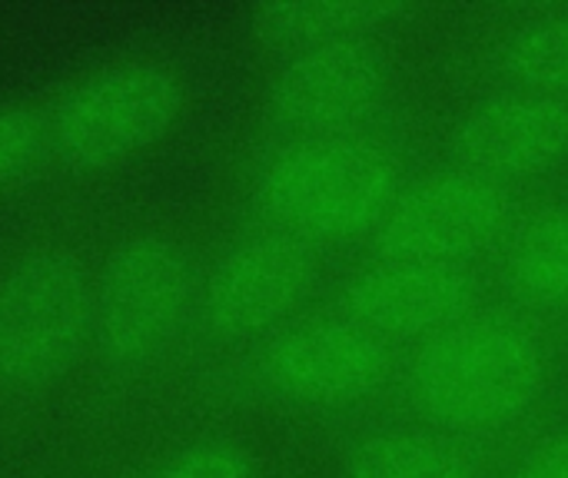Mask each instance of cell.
<instances>
[{
  "label": "cell",
  "instance_id": "8992f818",
  "mask_svg": "<svg viewBox=\"0 0 568 478\" xmlns=\"http://www.w3.org/2000/svg\"><path fill=\"white\" fill-rule=\"evenodd\" d=\"M320 283V250L250 220L210 246L190 339L213 353H253L313 309Z\"/></svg>",
  "mask_w": 568,
  "mask_h": 478
},
{
  "label": "cell",
  "instance_id": "7a4b0ae2",
  "mask_svg": "<svg viewBox=\"0 0 568 478\" xmlns=\"http://www.w3.org/2000/svg\"><path fill=\"white\" fill-rule=\"evenodd\" d=\"M180 206H130L100 220L87 406L140 399L193 336L210 243Z\"/></svg>",
  "mask_w": 568,
  "mask_h": 478
},
{
  "label": "cell",
  "instance_id": "5b68a950",
  "mask_svg": "<svg viewBox=\"0 0 568 478\" xmlns=\"http://www.w3.org/2000/svg\"><path fill=\"white\" fill-rule=\"evenodd\" d=\"M406 176L403 156L373 133L286 136L253 156L243 193L253 223L323 253L373 243Z\"/></svg>",
  "mask_w": 568,
  "mask_h": 478
},
{
  "label": "cell",
  "instance_id": "8fae6325",
  "mask_svg": "<svg viewBox=\"0 0 568 478\" xmlns=\"http://www.w3.org/2000/svg\"><path fill=\"white\" fill-rule=\"evenodd\" d=\"M453 160L513 193L568 170V100L506 83L476 100L453 133Z\"/></svg>",
  "mask_w": 568,
  "mask_h": 478
},
{
  "label": "cell",
  "instance_id": "ac0fdd59",
  "mask_svg": "<svg viewBox=\"0 0 568 478\" xmlns=\"http://www.w3.org/2000/svg\"><path fill=\"white\" fill-rule=\"evenodd\" d=\"M503 478H568V423L526 439Z\"/></svg>",
  "mask_w": 568,
  "mask_h": 478
},
{
  "label": "cell",
  "instance_id": "e0dca14e",
  "mask_svg": "<svg viewBox=\"0 0 568 478\" xmlns=\"http://www.w3.org/2000/svg\"><path fill=\"white\" fill-rule=\"evenodd\" d=\"M47 87L0 100V206L43 180Z\"/></svg>",
  "mask_w": 568,
  "mask_h": 478
},
{
  "label": "cell",
  "instance_id": "4fadbf2b",
  "mask_svg": "<svg viewBox=\"0 0 568 478\" xmlns=\"http://www.w3.org/2000/svg\"><path fill=\"white\" fill-rule=\"evenodd\" d=\"M509 306L536 323L568 319V196L523 216L499 256Z\"/></svg>",
  "mask_w": 568,
  "mask_h": 478
},
{
  "label": "cell",
  "instance_id": "2e32d148",
  "mask_svg": "<svg viewBox=\"0 0 568 478\" xmlns=\"http://www.w3.org/2000/svg\"><path fill=\"white\" fill-rule=\"evenodd\" d=\"M123 478H263V466L236 436L190 433L140 456Z\"/></svg>",
  "mask_w": 568,
  "mask_h": 478
},
{
  "label": "cell",
  "instance_id": "9c48e42d",
  "mask_svg": "<svg viewBox=\"0 0 568 478\" xmlns=\"http://www.w3.org/2000/svg\"><path fill=\"white\" fill-rule=\"evenodd\" d=\"M393 63L383 43H346L280 60L260 90L270 140L373 133L393 96Z\"/></svg>",
  "mask_w": 568,
  "mask_h": 478
},
{
  "label": "cell",
  "instance_id": "7c38bea8",
  "mask_svg": "<svg viewBox=\"0 0 568 478\" xmlns=\"http://www.w3.org/2000/svg\"><path fill=\"white\" fill-rule=\"evenodd\" d=\"M403 7L396 3H266L253 7L246 20V33L263 60L273 67L280 60L346 47V43H383L389 30L403 20Z\"/></svg>",
  "mask_w": 568,
  "mask_h": 478
},
{
  "label": "cell",
  "instance_id": "6da1fadb",
  "mask_svg": "<svg viewBox=\"0 0 568 478\" xmlns=\"http://www.w3.org/2000/svg\"><path fill=\"white\" fill-rule=\"evenodd\" d=\"M97 236L93 203H40L0 246V462L43 443L87 396Z\"/></svg>",
  "mask_w": 568,
  "mask_h": 478
},
{
  "label": "cell",
  "instance_id": "5bb4252c",
  "mask_svg": "<svg viewBox=\"0 0 568 478\" xmlns=\"http://www.w3.org/2000/svg\"><path fill=\"white\" fill-rule=\"evenodd\" d=\"M343 478H486L479 446L423 419L363 433L343 459Z\"/></svg>",
  "mask_w": 568,
  "mask_h": 478
},
{
  "label": "cell",
  "instance_id": "30bf717a",
  "mask_svg": "<svg viewBox=\"0 0 568 478\" xmlns=\"http://www.w3.org/2000/svg\"><path fill=\"white\" fill-rule=\"evenodd\" d=\"M336 306L396 353L436 339L479 306L473 269L373 250L339 286Z\"/></svg>",
  "mask_w": 568,
  "mask_h": 478
},
{
  "label": "cell",
  "instance_id": "277c9868",
  "mask_svg": "<svg viewBox=\"0 0 568 478\" xmlns=\"http://www.w3.org/2000/svg\"><path fill=\"white\" fill-rule=\"evenodd\" d=\"M413 419L473 446L526 429L552 396L556 349L542 323L513 306H476L399 369Z\"/></svg>",
  "mask_w": 568,
  "mask_h": 478
},
{
  "label": "cell",
  "instance_id": "3957f363",
  "mask_svg": "<svg viewBox=\"0 0 568 478\" xmlns=\"http://www.w3.org/2000/svg\"><path fill=\"white\" fill-rule=\"evenodd\" d=\"M200 83L163 47L100 53L47 87V166L40 203L93 196L160 156L190 123Z\"/></svg>",
  "mask_w": 568,
  "mask_h": 478
},
{
  "label": "cell",
  "instance_id": "52a82bcc",
  "mask_svg": "<svg viewBox=\"0 0 568 478\" xmlns=\"http://www.w3.org/2000/svg\"><path fill=\"white\" fill-rule=\"evenodd\" d=\"M399 353L339 306L310 309L246 353V379L260 396L323 416L373 406L399 383Z\"/></svg>",
  "mask_w": 568,
  "mask_h": 478
},
{
  "label": "cell",
  "instance_id": "ba28073f",
  "mask_svg": "<svg viewBox=\"0 0 568 478\" xmlns=\"http://www.w3.org/2000/svg\"><path fill=\"white\" fill-rule=\"evenodd\" d=\"M523 216L519 193L449 160L406 176L373 250L476 269L503 256Z\"/></svg>",
  "mask_w": 568,
  "mask_h": 478
},
{
  "label": "cell",
  "instance_id": "9a60e30c",
  "mask_svg": "<svg viewBox=\"0 0 568 478\" xmlns=\"http://www.w3.org/2000/svg\"><path fill=\"white\" fill-rule=\"evenodd\" d=\"M509 83L568 100V7H549L516 20L499 43Z\"/></svg>",
  "mask_w": 568,
  "mask_h": 478
}]
</instances>
